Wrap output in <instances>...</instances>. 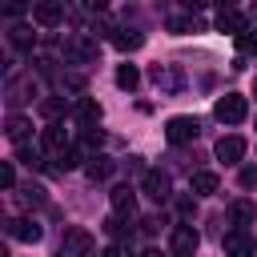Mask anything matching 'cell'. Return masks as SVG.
Listing matches in <instances>:
<instances>
[{
    "mask_svg": "<svg viewBox=\"0 0 257 257\" xmlns=\"http://www.w3.org/2000/svg\"><path fill=\"white\" fill-rule=\"evenodd\" d=\"M56 257H96V241H92V233H88V229H80V225L64 229Z\"/></svg>",
    "mask_w": 257,
    "mask_h": 257,
    "instance_id": "6da1fadb",
    "label": "cell"
},
{
    "mask_svg": "<svg viewBox=\"0 0 257 257\" xmlns=\"http://www.w3.org/2000/svg\"><path fill=\"white\" fill-rule=\"evenodd\" d=\"M213 112H217V120H225V124H241V120L249 116V100H245L241 92H225Z\"/></svg>",
    "mask_w": 257,
    "mask_h": 257,
    "instance_id": "7a4b0ae2",
    "label": "cell"
},
{
    "mask_svg": "<svg viewBox=\"0 0 257 257\" xmlns=\"http://www.w3.org/2000/svg\"><path fill=\"white\" fill-rule=\"evenodd\" d=\"M197 245H201V237H197L193 225H173V233H169V253L173 257H193Z\"/></svg>",
    "mask_w": 257,
    "mask_h": 257,
    "instance_id": "3957f363",
    "label": "cell"
},
{
    "mask_svg": "<svg viewBox=\"0 0 257 257\" xmlns=\"http://www.w3.org/2000/svg\"><path fill=\"white\" fill-rule=\"evenodd\" d=\"M197 116H169V124H165V141L169 145H189L193 137H197Z\"/></svg>",
    "mask_w": 257,
    "mask_h": 257,
    "instance_id": "277c9868",
    "label": "cell"
},
{
    "mask_svg": "<svg viewBox=\"0 0 257 257\" xmlns=\"http://www.w3.org/2000/svg\"><path fill=\"white\" fill-rule=\"evenodd\" d=\"M221 249H225V257H253L257 245H253V237L237 225V229H229V233L221 237Z\"/></svg>",
    "mask_w": 257,
    "mask_h": 257,
    "instance_id": "5b68a950",
    "label": "cell"
},
{
    "mask_svg": "<svg viewBox=\"0 0 257 257\" xmlns=\"http://www.w3.org/2000/svg\"><path fill=\"white\" fill-rule=\"evenodd\" d=\"M153 84L161 88V92H181V84H185V76L173 68V64H153Z\"/></svg>",
    "mask_w": 257,
    "mask_h": 257,
    "instance_id": "8992f818",
    "label": "cell"
},
{
    "mask_svg": "<svg viewBox=\"0 0 257 257\" xmlns=\"http://www.w3.org/2000/svg\"><path fill=\"white\" fill-rule=\"evenodd\" d=\"M40 149H44V153H52V157H64V153H68L64 124H48V128L40 133Z\"/></svg>",
    "mask_w": 257,
    "mask_h": 257,
    "instance_id": "52a82bcc",
    "label": "cell"
},
{
    "mask_svg": "<svg viewBox=\"0 0 257 257\" xmlns=\"http://www.w3.org/2000/svg\"><path fill=\"white\" fill-rule=\"evenodd\" d=\"M217 157H221L225 165H237V161L245 157V137H237V133L221 137V141H217Z\"/></svg>",
    "mask_w": 257,
    "mask_h": 257,
    "instance_id": "ba28073f",
    "label": "cell"
},
{
    "mask_svg": "<svg viewBox=\"0 0 257 257\" xmlns=\"http://www.w3.org/2000/svg\"><path fill=\"white\" fill-rule=\"evenodd\" d=\"M141 189H145L153 201H165V197H169V177H165L161 169H145V177H141Z\"/></svg>",
    "mask_w": 257,
    "mask_h": 257,
    "instance_id": "9c48e42d",
    "label": "cell"
},
{
    "mask_svg": "<svg viewBox=\"0 0 257 257\" xmlns=\"http://www.w3.org/2000/svg\"><path fill=\"white\" fill-rule=\"evenodd\" d=\"M4 233L8 237H16V241H40V225L36 221H24V217H12V221H4Z\"/></svg>",
    "mask_w": 257,
    "mask_h": 257,
    "instance_id": "30bf717a",
    "label": "cell"
},
{
    "mask_svg": "<svg viewBox=\"0 0 257 257\" xmlns=\"http://www.w3.org/2000/svg\"><path fill=\"white\" fill-rule=\"evenodd\" d=\"M32 20H36L40 28H56V24H60V4H56V0H36V4H32Z\"/></svg>",
    "mask_w": 257,
    "mask_h": 257,
    "instance_id": "8fae6325",
    "label": "cell"
},
{
    "mask_svg": "<svg viewBox=\"0 0 257 257\" xmlns=\"http://www.w3.org/2000/svg\"><path fill=\"white\" fill-rule=\"evenodd\" d=\"M217 185H221V177H217V173H209V169H201V173H193V177H189V189H193L197 197L217 193Z\"/></svg>",
    "mask_w": 257,
    "mask_h": 257,
    "instance_id": "7c38bea8",
    "label": "cell"
},
{
    "mask_svg": "<svg viewBox=\"0 0 257 257\" xmlns=\"http://www.w3.org/2000/svg\"><path fill=\"white\" fill-rule=\"evenodd\" d=\"M32 96H36L32 76H28V80H8V104H24V100H32Z\"/></svg>",
    "mask_w": 257,
    "mask_h": 257,
    "instance_id": "4fadbf2b",
    "label": "cell"
},
{
    "mask_svg": "<svg viewBox=\"0 0 257 257\" xmlns=\"http://www.w3.org/2000/svg\"><path fill=\"white\" fill-rule=\"evenodd\" d=\"M217 28H221V32H229V36H241L249 24H245V16H241L237 8H229V12H221V16H217Z\"/></svg>",
    "mask_w": 257,
    "mask_h": 257,
    "instance_id": "5bb4252c",
    "label": "cell"
},
{
    "mask_svg": "<svg viewBox=\"0 0 257 257\" xmlns=\"http://www.w3.org/2000/svg\"><path fill=\"white\" fill-rule=\"evenodd\" d=\"M4 133H8V141H16V145H24L28 141V133H32V124L20 116V112H12L8 120H4Z\"/></svg>",
    "mask_w": 257,
    "mask_h": 257,
    "instance_id": "9a60e30c",
    "label": "cell"
},
{
    "mask_svg": "<svg viewBox=\"0 0 257 257\" xmlns=\"http://www.w3.org/2000/svg\"><path fill=\"white\" fill-rule=\"evenodd\" d=\"M133 209H137V197H133V189H128V185H116V189H112V213H124V217H133Z\"/></svg>",
    "mask_w": 257,
    "mask_h": 257,
    "instance_id": "2e32d148",
    "label": "cell"
},
{
    "mask_svg": "<svg viewBox=\"0 0 257 257\" xmlns=\"http://www.w3.org/2000/svg\"><path fill=\"white\" fill-rule=\"evenodd\" d=\"M229 217H233V225L245 229V225L257 221V205H253V201H233V205H229Z\"/></svg>",
    "mask_w": 257,
    "mask_h": 257,
    "instance_id": "e0dca14e",
    "label": "cell"
},
{
    "mask_svg": "<svg viewBox=\"0 0 257 257\" xmlns=\"http://www.w3.org/2000/svg\"><path fill=\"white\" fill-rule=\"evenodd\" d=\"M8 40H12V48H20V52H28V48L36 44V32H32L28 24H12V28H8Z\"/></svg>",
    "mask_w": 257,
    "mask_h": 257,
    "instance_id": "ac0fdd59",
    "label": "cell"
},
{
    "mask_svg": "<svg viewBox=\"0 0 257 257\" xmlns=\"http://www.w3.org/2000/svg\"><path fill=\"white\" fill-rule=\"evenodd\" d=\"M112 169H116V165H112L108 157H88V165H84V173H88L92 181H104V177H112Z\"/></svg>",
    "mask_w": 257,
    "mask_h": 257,
    "instance_id": "d6986e66",
    "label": "cell"
},
{
    "mask_svg": "<svg viewBox=\"0 0 257 257\" xmlns=\"http://www.w3.org/2000/svg\"><path fill=\"white\" fill-rule=\"evenodd\" d=\"M68 56L80 60V64H88V60H96V44H92V40H72V44H68Z\"/></svg>",
    "mask_w": 257,
    "mask_h": 257,
    "instance_id": "ffe728a7",
    "label": "cell"
},
{
    "mask_svg": "<svg viewBox=\"0 0 257 257\" xmlns=\"http://www.w3.org/2000/svg\"><path fill=\"white\" fill-rule=\"evenodd\" d=\"M137 84H141V72H137L133 64H120V68H116V88H124V92H133Z\"/></svg>",
    "mask_w": 257,
    "mask_h": 257,
    "instance_id": "44dd1931",
    "label": "cell"
},
{
    "mask_svg": "<svg viewBox=\"0 0 257 257\" xmlns=\"http://www.w3.org/2000/svg\"><path fill=\"white\" fill-rule=\"evenodd\" d=\"M76 120H80V124H96V120H100V104L84 96V100L76 104Z\"/></svg>",
    "mask_w": 257,
    "mask_h": 257,
    "instance_id": "7402d4cb",
    "label": "cell"
},
{
    "mask_svg": "<svg viewBox=\"0 0 257 257\" xmlns=\"http://www.w3.org/2000/svg\"><path fill=\"white\" fill-rule=\"evenodd\" d=\"M16 161H24L28 169H40V165H44V157H40V149H32L28 141H24V145H16Z\"/></svg>",
    "mask_w": 257,
    "mask_h": 257,
    "instance_id": "603a6c76",
    "label": "cell"
},
{
    "mask_svg": "<svg viewBox=\"0 0 257 257\" xmlns=\"http://www.w3.org/2000/svg\"><path fill=\"white\" fill-rule=\"evenodd\" d=\"M40 201H44V189L40 185H24L20 189V205H40Z\"/></svg>",
    "mask_w": 257,
    "mask_h": 257,
    "instance_id": "cb8c5ba5",
    "label": "cell"
},
{
    "mask_svg": "<svg viewBox=\"0 0 257 257\" xmlns=\"http://www.w3.org/2000/svg\"><path fill=\"white\" fill-rule=\"evenodd\" d=\"M141 44H145L141 32H120V36H116V48H124V52H128V48H141Z\"/></svg>",
    "mask_w": 257,
    "mask_h": 257,
    "instance_id": "d4e9b609",
    "label": "cell"
},
{
    "mask_svg": "<svg viewBox=\"0 0 257 257\" xmlns=\"http://www.w3.org/2000/svg\"><path fill=\"white\" fill-rule=\"evenodd\" d=\"M237 48H241L245 56H253V52H257V32H249V28H245V32L237 36Z\"/></svg>",
    "mask_w": 257,
    "mask_h": 257,
    "instance_id": "484cf974",
    "label": "cell"
},
{
    "mask_svg": "<svg viewBox=\"0 0 257 257\" xmlns=\"http://www.w3.org/2000/svg\"><path fill=\"white\" fill-rule=\"evenodd\" d=\"M0 185H4V189H12V185H16V169H12V161H4V165H0Z\"/></svg>",
    "mask_w": 257,
    "mask_h": 257,
    "instance_id": "4316f807",
    "label": "cell"
},
{
    "mask_svg": "<svg viewBox=\"0 0 257 257\" xmlns=\"http://www.w3.org/2000/svg\"><path fill=\"white\" fill-rule=\"evenodd\" d=\"M237 181H241V189H253V185H257V169H241Z\"/></svg>",
    "mask_w": 257,
    "mask_h": 257,
    "instance_id": "83f0119b",
    "label": "cell"
},
{
    "mask_svg": "<svg viewBox=\"0 0 257 257\" xmlns=\"http://www.w3.org/2000/svg\"><path fill=\"white\" fill-rule=\"evenodd\" d=\"M169 28H173V32H189V28H193V20H181V16H173V20H169Z\"/></svg>",
    "mask_w": 257,
    "mask_h": 257,
    "instance_id": "f1b7e54d",
    "label": "cell"
},
{
    "mask_svg": "<svg viewBox=\"0 0 257 257\" xmlns=\"http://www.w3.org/2000/svg\"><path fill=\"white\" fill-rule=\"evenodd\" d=\"M60 108H64V104H60V100H44V104H40V112H44V116H56V112H60Z\"/></svg>",
    "mask_w": 257,
    "mask_h": 257,
    "instance_id": "f546056e",
    "label": "cell"
},
{
    "mask_svg": "<svg viewBox=\"0 0 257 257\" xmlns=\"http://www.w3.org/2000/svg\"><path fill=\"white\" fill-rule=\"evenodd\" d=\"M80 4H84L88 12H104V8H108V0H80Z\"/></svg>",
    "mask_w": 257,
    "mask_h": 257,
    "instance_id": "4dcf8cb0",
    "label": "cell"
},
{
    "mask_svg": "<svg viewBox=\"0 0 257 257\" xmlns=\"http://www.w3.org/2000/svg\"><path fill=\"white\" fill-rule=\"evenodd\" d=\"M20 12H24V0H8V16H12V20H16V16H20Z\"/></svg>",
    "mask_w": 257,
    "mask_h": 257,
    "instance_id": "1f68e13d",
    "label": "cell"
},
{
    "mask_svg": "<svg viewBox=\"0 0 257 257\" xmlns=\"http://www.w3.org/2000/svg\"><path fill=\"white\" fill-rule=\"evenodd\" d=\"M104 257H124V249H120V245H108V249H104Z\"/></svg>",
    "mask_w": 257,
    "mask_h": 257,
    "instance_id": "d6a6232c",
    "label": "cell"
},
{
    "mask_svg": "<svg viewBox=\"0 0 257 257\" xmlns=\"http://www.w3.org/2000/svg\"><path fill=\"white\" fill-rule=\"evenodd\" d=\"M217 8H221V12H229V8H237V0H217Z\"/></svg>",
    "mask_w": 257,
    "mask_h": 257,
    "instance_id": "836d02e7",
    "label": "cell"
},
{
    "mask_svg": "<svg viewBox=\"0 0 257 257\" xmlns=\"http://www.w3.org/2000/svg\"><path fill=\"white\" fill-rule=\"evenodd\" d=\"M185 8H205V0H181Z\"/></svg>",
    "mask_w": 257,
    "mask_h": 257,
    "instance_id": "e575fe53",
    "label": "cell"
},
{
    "mask_svg": "<svg viewBox=\"0 0 257 257\" xmlns=\"http://www.w3.org/2000/svg\"><path fill=\"white\" fill-rule=\"evenodd\" d=\"M145 257H161V253H157V249H149V253H145Z\"/></svg>",
    "mask_w": 257,
    "mask_h": 257,
    "instance_id": "d590c367",
    "label": "cell"
}]
</instances>
